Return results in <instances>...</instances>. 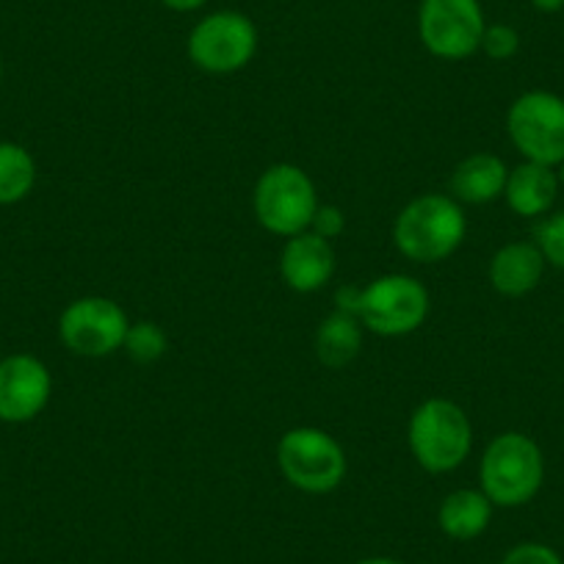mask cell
Listing matches in <instances>:
<instances>
[{
  "mask_svg": "<svg viewBox=\"0 0 564 564\" xmlns=\"http://www.w3.org/2000/svg\"><path fill=\"white\" fill-rule=\"evenodd\" d=\"M492 503L490 498L474 487H463V490L448 492L437 507V525L448 540L470 542L487 531L492 520Z\"/></svg>",
  "mask_w": 564,
  "mask_h": 564,
  "instance_id": "16",
  "label": "cell"
},
{
  "mask_svg": "<svg viewBox=\"0 0 564 564\" xmlns=\"http://www.w3.org/2000/svg\"><path fill=\"white\" fill-rule=\"evenodd\" d=\"M252 210L265 232L280 238L311 230L318 210V194L311 175L296 164H274L258 177Z\"/></svg>",
  "mask_w": 564,
  "mask_h": 564,
  "instance_id": "6",
  "label": "cell"
},
{
  "mask_svg": "<svg viewBox=\"0 0 564 564\" xmlns=\"http://www.w3.org/2000/svg\"><path fill=\"white\" fill-rule=\"evenodd\" d=\"M534 243L540 247L545 263L564 271V210L547 216V219H542L540 225H536Z\"/></svg>",
  "mask_w": 564,
  "mask_h": 564,
  "instance_id": "20",
  "label": "cell"
},
{
  "mask_svg": "<svg viewBox=\"0 0 564 564\" xmlns=\"http://www.w3.org/2000/svg\"><path fill=\"white\" fill-rule=\"evenodd\" d=\"M468 219L463 205L448 194H421L399 210L393 243L412 263H441L465 241Z\"/></svg>",
  "mask_w": 564,
  "mask_h": 564,
  "instance_id": "2",
  "label": "cell"
},
{
  "mask_svg": "<svg viewBox=\"0 0 564 564\" xmlns=\"http://www.w3.org/2000/svg\"><path fill=\"white\" fill-rule=\"evenodd\" d=\"M311 232L327 238V241H335L346 232V216L338 205H318L316 216H313Z\"/></svg>",
  "mask_w": 564,
  "mask_h": 564,
  "instance_id": "23",
  "label": "cell"
},
{
  "mask_svg": "<svg viewBox=\"0 0 564 564\" xmlns=\"http://www.w3.org/2000/svg\"><path fill=\"white\" fill-rule=\"evenodd\" d=\"M280 274L296 294H316L333 280L335 249L333 241L305 230L291 236L280 252Z\"/></svg>",
  "mask_w": 564,
  "mask_h": 564,
  "instance_id": "12",
  "label": "cell"
},
{
  "mask_svg": "<svg viewBox=\"0 0 564 564\" xmlns=\"http://www.w3.org/2000/svg\"><path fill=\"white\" fill-rule=\"evenodd\" d=\"M260 45L258 25L241 12L205 14L192 29L186 42V53L194 67L210 75H232L247 67Z\"/></svg>",
  "mask_w": 564,
  "mask_h": 564,
  "instance_id": "7",
  "label": "cell"
},
{
  "mask_svg": "<svg viewBox=\"0 0 564 564\" xmlns=\"http://www.w3.org/2000/svg\"><path fill=\"white\" fill-rule=\"evenodd\" d=\"M501 564H564V562L551 545H542V542H520V545H514L512 551L501 558Z\"/></svg>",
  "mask_w": 564,
  "mask_h": 564,
  "instance_id": "22",
  "label": "cell"
},
{
  "mask_svg": "<svg viewBox=\"0 0 564 564\" xmlns=\"http://www.w3.org/2000/svg\"><path fill=\"white\" fill-rule=\"evenodd\" d=\"M166 346H170V338H166L164 329L155 322H135L130 324L128 335H124L122 349L128 351V357L139 366H150V362H159L161 357L166 355Z\"/></svg>",
  "mask_w": 564,
  "mask_h": 564,
  "instance_id": "19",
  "label": "cell"
},
{
  "mask_svg": "<svg viewBox=\"0 0 564 564\" xmlns=\"http://www.w3.org/2000/svg\"><path fill=\"white\" fill-rule=\"evenodd\" d=\"M531 7L542 14H556L564 9V0H531Z\"/></svg>",
  "mask_w": 564,
  "mask_h": 564,
  "instance_id": "25",
  "label": "cell"
},
{
  "mask_svg": "<svg viewBox=\"0 0 564 564\" xmlns=\"http://www.w3.org/2000/svg\"><path fill=\"white\" fill-rule=\"evenodd\" d=\"M276 465L294 490L327 496L338 490L349 470L344 446L318 426H296L276 443Z\"/></svg>",
  "mask_w": 564,
  "mask_h": 564,
  "instance_id": "5",
  "label": "cell"
},
{
  "mask_svg": "<svg viewBox=\"0 0 564 564\" xmlns=\"http://www.w3.org/2000/svg\"><path fill=\"white\" fill-rule=\"evenodd\" d=\"M509 166L496 153H474L459 161L448 181V192L459 205H490L503 197Z\"/></svg>",
  "mask_w": 564,
  "mask_h": 564,
  "instance_id": "14",
  "label": "cell"
},
{
  "mask_svg": "<svg viewBox=\"0 0 564 564\" xmlns=\"http://www.w3.org/2000/svg\"><path fill=\"white\" fill-rule=\"evenodd\" d=\"M406 446L426 474H452L474 448V430L452 399H426L412 410L406 423Z\"/></svg>",
  "mask_w": 564,
  "mask_h": 564,
  "instance_id": "4",
  "label": "cell"
},
{
  "mask_svg": "<svg viewBox=\"0 0 564 564\" xmlns=\"http://www.w3.org/2000/svg\"><path fill=\"white\" fill-rule=\"evenodd\" d=\"M545 265V258L534 241L503 243L490 260V285L496 294L518 300L540 285Z\"/></svg>",
  "mask_w": 564,
  "mask_h": 564,
  "instance_id": "13",
  "label": "cell"
},
{
  "mask_svg": "<svg viewBox=\"0 0 564 564\" xmlns=\"http://www.w3.org/2000/svg\"><path fill=\"white\" fill-rule=\"evenodd\" d=\"M338 311L357 316L379 338H401L426 322L430 291L410 274H382L366 289H340Z\"/></svg>",
  "mask_w": 564,
  "mask_h": 564,
  "instance_id": "1",
  "label": "cell"
},
{
  "mask_svg": "<svg viewBox=\"0 0 564 564\" xmlns=\"http://www.w3.org/2000/svg\"><path fill=\"white\" fill-rule=\"evenodd\" d=\"M51 371L40 357L12 355L0 360V421H34L51 401Z\"/></svg>",
  "mask_w": 564,
  "mask_h": 564,
  "instance_id": "11",
  "label": "cell"
},
{
  "mask_svg": "<svg viewBox=\"0 0 564 564\" xmlns=\"http://www.w3.org/2000/svg\"><path fill=\"white\" fill-rule=\"evenodd\" d=\"M362 349V324L357 322V316L346 311H335L318 324L316 329V357L322 366L340 371L349 362H355V357Z\"/></svg>",
  "mask_w": 564,
  "mask_h": 564,
  "instance_id": "17",
  "label": "cell"
},
{
  "mask_svg": "<svg viewBox=\"0 0 564 564\" xmlns=\"http://www.w3.org/2000/svg\"><path fill=\"white\" fill-rule=\"evenodd\" d=\"M355 564H404L399 562V558H390V556H371V558H360V562Z\"/></svg>",
  "mask_w": 564,
  "mask_h": 564,
  "instance_id": "26",
  "label": "cell"
},
{
  "mask_svg": "<svg viewBox=\"0 0 564 564\" xmlns=\"http://www.w3.org/2000/svg\"><path fill=\"white\" fill-rule=\"evenodd\" d=\"M487 20L479 0H421L417 36L443 62H463L479 53Z\"/></svg>",
  "mask_w": 564,
  "mask_h": 564,
  "instance_id": "9",
  "label": "cell"
},
{
  "mask_svg": "<svg viewBox=\"0 0 564 564\" xmlns=\"http://www.w3.org/2000/svg\"><path fill=\"white\" fill-rule=\"evenodd\" d=\"M481 53H485L490 62H509V58L518 56L520 51V34L507 23L487 25L485 36H481Z\"/></svg>",
  "mask_w": 564,
  "mask_h": 564,
  "instance_id": "21",
  "label": "cell"
},
{
  "mask_svg": "<svg viewBox=\"0 0 564 564\" xmlns=\"http://www.w3.org/2000/svg\"><path fill=\"white\" fill-rule=\"evenodd\" d=\"M130 322L122 305L106 296H84L64 307L58 338L78 357H108L122 349Z\"/></svg>",
  "mask_w": 564,
  "mask_h": 564,
  "instance_id": "10",
  "label": "cell"
},
{
  "mask_svg": "<svg viewBox=\"0 0 564 564\" xmlns=\"http://www.w3.org/2000/svg\"><path fill=\"white\" fill-rule=\"evenodd\" d=\"M507 133L525 161L564 164V97L553 91H525L509 106Z\"/></svg>",
  "mask_w": 564,
  "mask_h": 564,
  "instance_id": "8",
  "label": "cell"
},
{
  "mask_svg": "<svg viewBox=\"0 0 564 564\" xmlns=\"http://www.w3.org/2000/svg\"><path fill=\"white\" fill-rule=\"evenodd\" d=\"M545 481V457L523 432H503L487 443L479 463V490L492 507H525Z\"/></svg>",
  "mask_w": 564,
  "mask_h": 564,
  "instance_id": "3",
  "label": "cell"
},
{
  "mask_svg": "<svg viewBox=\"0 0 564 564\" xmlns=\"http://www.w3.org/2000/svg\"><path fill=\"white\" fill-rule=\"evenodd\" d=\"M36 164L31 153L14 141H0V205H14L31 194Z\"/></svg>",
  "mask_w": 564,
  "mask_h": 564,
  "instance_id": "18",
  "label": "cell"
},
{
  "mask_svg": "<svg viewBox=\"0 0 564 564\" xmlns=\"http://www.w3.org/2000/svg\"><path fill=\"white\" fill-rule=\"evenodd\" d=\"M558 183L562 181H558V172L553 166L523 161L520 166L509 170L503 199H507L512 214L523 216V219H536V216H545L553 208Z\"/></svg>",
  "mask_w": 564,
  "mask_h": 564,
  "instance_id": "15",
  "label": "cell"
},
{
  "mask_svg": "<svg viewBox=\"0 0 564 564\" xmlns=\"http://www.w3.org/2000/svg\"><path fill=\"white\" fill-rule=\"evenodd\" d=\"M0 75H3V62H0Z\"/></svg>",
  "mask_w": 564,
  "mask_h": 564,
  "instance_id": "27",
  "label": "cell"
},
{
  "mask_svg": "<svg viewBox=\"0 0 564 564\" xmlns=\"http://www.w3.org/2000/svg\"><path fill=\"white\" fill-rule=\"evenodd\" d=\"M166 9H172V12H197V9H203L208 0H161Z\"/></svg>",
  "mask_w": 564,
  "mask_h": 564,
  "instance_id": "24",
  "label": "cell"
}]
</instances>
